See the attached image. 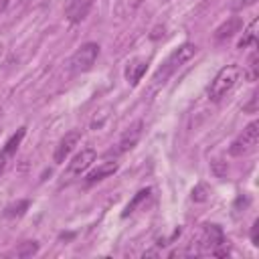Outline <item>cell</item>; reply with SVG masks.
I'll use <instances>...</instances> for the list:
<instances>
[{
	"mask_svg": "<svg viewBox=\"0 0 259 259\" xmlns=\"http://www.w3.org/2000/svg\"><path fill=\"white\" fill-rule=\"evenodd\" d=\"M148 194H150V188H144V190H140V192L134 196V200H132V202L125 206V210H123V217L132 214V212H134V208H136V206H138V204H140L144 198H148Z\"/></svg>",
	"mask_w": 259,
	"mask_h": 259,
	"instance_id": "obj_14",
	"label": "cell"
},
{
	"mask_svg": "<svg viewBox=\"0 0 259 259\" xmlns=\"http://www.w3.org/2000/svg\"><path fill=\"white\" fill-rule=\"evenodd\" d=\"M79 140H81V132H79V130L67 132V134L61 138V142L57 144V148H55V162H57V164H63V162L69 158V154L75 150V146L79 144Z\"/></svg>",
	"mask_w": 259,
	"mask_h": 259,
	"instance_id": "obj_5",
	"label": "cell"
},
{
	"mask_svg": "<svg viewBox=\"0 0 259 259\" xmlns=\"http://www.w3.org/2000/svg\"><path fill=\"white\" fill-rule=\"evenodd\" d=\"M194 53H196V45H192V42H184V45H180V47H176L170 55H168V59L162 63V67L156 71V75H154V81L156 83H162V81H166L170 75H174L188 59H192L194 57Z\"/></svg>",
	"mask_w": 259,
	"mask_h": 259,
	"instance_id": "obj_1",
	"label": "cell"
},
{
	"mask_svg": "<svg viewBox=\"0 0 259 259\" xmlns=\"http://www.w3.org/2000/svg\"><path fill=\"white\" fill-rule=\"evenodd\" d=\"M95 158H97V152L93 150V148H83L79 154H75V158L69 162V174L71 176H79V174H83L93 162H95Z\"/></svg>",
	"mask_w": 259,
	"mask_h": 259,
	"instance_id": "obj_6",
	"label": "cell"
},
{
	"mask_svg": "<svg viewBox=\"0 0 259 259\" xmlns=\"http://www.w3.org/2000/svg\"><path fill=\"white\" fill-rule=\"evenodd\" d=\"M36 251H38V245H36L34 241H26V243H22L20 249L14 251V255H16V257H30V255H34Z\"/></svg>",
	"mask_w": 259,
	"mask_h": 259,
	"instance_id": "obj_15",
	"label": "cell"
},
{
	"mask_svg": "<svg viewBox=\"0 0 259 259\" xmlns=\"http://www.w3.org/2000/svg\"><path fill=\"white\" fill-rule=\"evenodd\" d=\"M117 162L115 160H105V162H101L97 168H93L89 174H87V184H93V182H99V180H103V178H107V176H111L115 170H117Z\"/></svg>",
	"mask_w": 259,
	"mask_h": 259,
	"instance_id": "obj_10",
	"label": "cell"
},
{
	"mask_svg": "<svg viewBox=\"0 0 259 259\" xmlns=\"http://www.w3.org/2000/svg\"><path fill=\"white\" fill-rule=\"evenodd\" d=\"M255 40H257V18H253L249 22V26L245 28V32H243V36L239 40V49H245V47L253 45Z\"/></svg>",
	"mask_w": 259,
	"mask_h": 259,
	"instance_id": "obj_13",
	"label": "cell"
},
{
	"mask_svg": "<svg viewBox=\"0 0 259 259\" xmlns=\"http://www.w3.org/2000/svg\"><path fill=\"white\" fill-rule=\"evenodd\" d=\"M239 28H241V18H239V16H231L227 22H223V24L214 30V38H219V40L229 38V36H233L235 32H239Z\"/></svg>",
	"mask_w": 259,
	"mask_h": 259,
	"instance_id": "obj_12",
	"label": "cell"
},
{
	"mask_svg": "<svg viewBox=\"0 0 259 259\" xmlns=\"http://www.w3.org/2000/svg\"><path fill=\"white\" fill-rule=\"evenodd\" d=\"M255 2H257V0H233V2H231V8L241 10V8H247V6L255 4Z\"/></svg>",
	"mask_w": 259,
	"mask_h": 259,
	"instance_id": "obj_19",
	"label": "cell"
},
{
	"mask_svg": "<svg viewBox=\"0 0 259 259\" xmlns=\"http://www.w3.org/2000/svg\"><path fill=\"white\" fill-rule=\"evenodd\" d=\"M239 77H241V67L239 65L233 63V65L223 67L217 73V77L212 79L210 87H208V99L210 101H221L235 87V83L239 81Z\"/></svg>",
	"mask_w": 259,
	"mask_h": 259,
	"instance_id": "obj_2",
	"label": "cell"
},
{
	"mask_svg": "<svg viewBox=\"0 0 259 259\" xmlns=\"http://www.w3.org/2000/svg\"><path fill=\"white\" fill-rule=\"evenodd\" d=\"M146 69H148V59H140V57L132 59L127 63V67H125V81L130 85H138L142 81Z\"/></svg>",
	"mask_w": 259,
	"mask_h": 259,
	"instance_id": "obj_9",
	"label": "cell"
},
{
	"mask_svg": "<svg viewBox=\"0 0 259 259\" xmlns=\"http://www.w3.org/2000/svg\"><path fill=\"white\" fill-rule=\"evenodd\" d=\"M255 103H257V95H253V97H251V103L245 105L243 109H245V111H255Z\"/></svg>",
	"mask_w": 259,
	"mask_h": 259,
	"instance_id": "obj_21",
	"label": "cell"
},
{
	"mask_svg": "<svg viewBox=\"0 0 259 259\" xmlns=\"http://www.w3.org/2000/svg\"><path fill=\"white\" fill-rule=\"evenodd\" d=\"M257 75H259V69H257V53H253L251 59H249V71H247V77H249V81H255Z\"/></svg>",
	"mask_w": 259,
	"mask_h": 259,
	"instance_id": "obj_17",
	"label": "cell"
},
{
	"mask_svg": "<svg viewBox=\"0 0 259 259\" xmlns=\"http://www.w3.org/2000/svg\"><path fill=\"white\" fill-rule=\"evenodd\" d=\"M140 136H142V121L134 123V125L121 136V140H119V144H117V152H127V150H132V148L138 144Z\"/></svg>",
	"mask_w": 259,
	"mask_h": 259,
	"instance_id": "obj_11",
	"label": "cell"
},
{
	"mask_svg": "<svg viewBox=\"0 0 259 259\" xmlns=\"http://www.w3.org/2000/svg\"><path fill=\"white\" fill-rule=\"evenodd\" d=\"M95 0H67V6H65V16L69 22H81L87 12L91 10Z\"/></svg>",
	"mask_w": 259,
	"mask_h": 259,
	"instance_id": "obj_7",
	"label": "cell"
},
{
	"mask_svg": "<svg viewBox=\"0 0 259 259\" xmlns=\"http://www.w3.org/2000/svg\"><path fill=\"white\" fill-rule=\"evenodd\" d=\"M24 208H28V200H20L18 204H12L6 208V217H20L24 212Z\"/></svg>",
	"mask_w": 259,
	"mask_h": 259,
	"instance_id": "obj_16",
	"label": "cell"
},
{
	"mask_svg": "<svg viewBox=\"0 0 259 259\" xmlns=\"http://www.w3.org/2000/svg\"><path fill=\"white\" fill-rule=\"evenodd\" d=\"M257 144H259V121H251L243 130V134L231 144L229 154L231 156H247L257 150Z\"/></svg>",
	"mask_w": 259,
	"mask_h": 259,
	"instance_id": "obj_3",
	"label": "cell"
},
{
	"mask_svg": "<svg viewBox=\"0 0 259 259\" xmlns=\"http://www.w3.org/2000/svg\"><path fill=\"white\" fill-rule=\"evenodd\" d=\"M97 55H99V45L97 42H85V45H81L73 53V57L69 61L71 73H85V71H89L95 65Z\"/></svg>",
	"mask_w": 259,
	"mask_h": 259,
	"instance_id": "obj_4",
	"label": "cell"
},
{
	"mask_svg": "<svg viewBox=\"0 0 259 259\" xmlns=\"http://www.w3.org/2000/svg\"><path fill=\"white\" fill-rule=\"evenodd\" d=\"M22 138H24V127H20L16 134H12L10 140L6 142V146L2 148V152H0V176H2V172L6 170V166H8L10 158L14 156V152H16V148H18V144H20Z\"/></svg>",
	"mask_w": 259,
	"mask_h": 259,
	"instance_id": "obj_8",
	"label": "cell"
},
{
	"mask_svg": "<svg viewBox=\"0 0 259 259\" xmlns=\"http://www.w3.org/2000/svg\"><path fill=\"white\" fill-rule=\"evenodd\" d=\"M192 198L194 200H204L206 198V186L204 184H198L196 188H192Z\"/></svg>",
	"mask_w": 259,
	"mask_h": 259,
	"instance_id": "obj_18",
	"label": "cell"
},
{
	"mask_svg": "<svg viewBox=\"0 0 259 259\" xmlns=\"http://www.w3.org/2000/svg\"><path fill=\"white\" fill-rule=\"evenodd\" d=\"M251 241L253 245H259V221H255L251 227Z\"/></svg>",
	"mask_w": 259,
	"mask_h": 259,
	"instance_id": "obj_20",
	"label": "cell"
}]
</instances>
